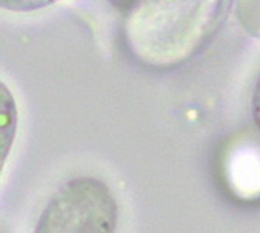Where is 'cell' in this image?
I'll use <instances>...</instances> for the list:
<instances>
[{"label":"cell","instance_id":"cell-1","mask_svg":"<svg viewBox=\"0 0 260 233\" xmlns=\"http://www.w3.org/2000/svg\"><path fill=\"white\" fill-rule=\"evenodd\" d=\"M224 0H142L129 13L133 42L142 58L170 62L188 55L220 14Z\"/></svg>","mask_w":260,"mask_h":233},{"label":"cell","instance_id":"cell-2","mask_svg":"<svg viewBox=\"0 0 260 233\" xmlns=\"http://www.w3.org/2000/svg\"><path fill=\"white\" fill-rule=\"evenodd\" d=\"M119 205L109 186L90 176L64 182L44 207L35 233H115Z\"/></svg>","mask_w":260,"mask_h":233},{"label":"cell","instance_id":"cell-3","mask_svg":"<svg viewBox=\"0 0 260 233\" xmlns=\"http://www.w3.org/2000/svg\"><path fill=\"white\" fill-rule=\"evenodd\" d=\"M235 11L242 28L260 39V0H235Z\"/></svg>","mask_w":260,"mask_h":233},{"label":"cell","instance_id":"cell-4","mask_svg":"<svg viewBox=\"0 0 260 233\" xmlns=\"http://www.w3.org/2000/svg\"><path fill=\"white\" fill-rule=\"evenodd\" d=\"M58 2H61V0H0L4 10L10 13H19V14L41 11Z\"/></svg>","mask_w":260,"mask_h":233},{"label":"cell","instance_id":"cell-5","mask_svg":"<svg viewBox=\"0 0 260 233\" xmlns=\"http://www.w3.org/2000/svg\"><path fill=\"white\" fill-rule=\"evenodd\" d=\"M252 119L257 129L260 131V76L255 83L254 93H252Z\"/></svg>","mask_w":260,"mask_h":233},{"label":"cell","instance_id":"cell-6","mask_svg":"<svg viewBox=\"0 0 260 233\" xmlns=\"http://www.w3.org/2000/svg\"><path fill=\"white\" fill-rule=\"evenodd\" d=\"M142 0H108V4L120 13H131Z\"/></svg>","mask_w":260,"mask_h":233}]
</instances>
